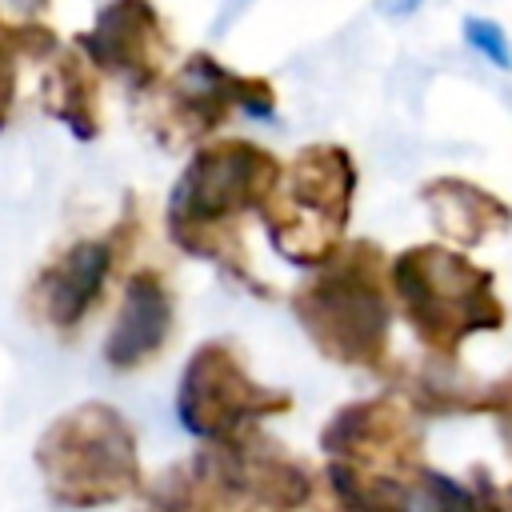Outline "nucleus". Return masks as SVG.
<instances>
[{
  "instance_id": "1",
  "label": "nucleus",
  "mask_w": 512,
  "mask_h": 512,
  "mask_svg": "<svg viewBox=\"0 0 512 512\" xmlns=\"http://www.w3.org/2000/svg\"><path fill=\"white\" fill-rule=\"evenodd\" d=\"M32 464L44 496L64 512L120 504L144 488L132 424L100 400L60 412L36 440Z\"/></svg>"
},
{
  "instance_id": "4",
  "label": "nucleus",
  "mask_w": 512,
  "mask_h": 512,
  "mask_svg": "<svg viewBox=\"0 0 512 512\" xmlns=\"http://www.w3.org/2000/svg\"><path fill=\"white\" fill-rule=\"evenodd\" d=\"M176 408H180V424L188 432L220 440L240 420L260 412V388L240 372V364L228 356V348L204 344L184 368Z\"/></svg>"
},
{
  "instance_id": "5",
  "label": "nucleus",
  "mask_w": 512,
  "mask_h": 512,
  "mask_svg": "<svg viewBox=\"0 0 512 512\" xmlns=\"http://www.w3.org/2000/svg\"><path fill=\"white\" fill-rule=\"evenodd\" d=\"M112 272V244L108 240H76L64 248L32 284V308L40 324L56 332H72L84 324L92 304L100 300Z\"/></svg>"
},
{
  "instance_id": "8",
  "label": "nucleus",
  "mask_w": 512,
  "mask_h": 512,
  "mask_svg": "<svg viewBox=\"0 0 512 512\" xmlns=\"http://www.w3.org/2000/svg\"><path fill=\"white\" fill-rule=\"evenodd\" d=\"M228 468L212 456L196 464L168 468L140 500V512H232L228 508Z\"/></svg>"
},
{
  "instance_id": "9",
  "label": "nucleus",
  "mask_w": 512,
  "mask_h": 512,
  "mask_svg": "<svg viewBox=\"0 0 512 512\" xmlns=\"http://www.w3.org/2000/svg\"><path fill=\"white\" fill-rule=\"evenodd\" d=\"M80 60H60V68H56V76H52V88H48V96L52 100H44V108L56 116V120H64L76 136H92L96 132V116H92V92H88V84H84V72L76 68Z\"/></svg>"
},
{
  "instance_id": "11",
  "label": "nucleus",
  "mask_w": 512,
  "mask_h": 512,
  "mask_svg": "<svg viewBox=\"0 0 512 512\" xmlns=\"http://www.w3.org/2000/svg\"><path fill=\"white\" fill-rule=\"evenodd\" d=\"M16 100V24H0V132L12 116Z\"/></svg>"
},
{
  "instance_id": "6",
  "label": "nucleus",
  "mask_w": 512,
  "mask_h": 512,
  "mask_svg": "<svg viewBox=\"0 0 512 512\" xmlns=\"http://www.w3.org/2000/svg\"><path fill=\"white\" fill-rule=\"evenodd\" d=\"M156 32L160 24L148 0H112L108 8H100L96 24L76 40V52H84L88 64H100L104 72L140 84L156 68Z\"/></svg>"
},
{
  "instance_id": "12",
  "label": "nucleus",
  "mask_w": 512,
  "mask_h": 512,
  "mask_svg": "<svg viewBox=\"0 0 512 512\" xmlns=\"http://www.w3.org/2000/svg\"><path fill=\"white\" fill-rule=\"evenodd\" d=\"M420 4H424V0H376V8H380L384 16H412Z\"/></svg>"
},
{
  "instance_id": "10",
  "label": "nucleus",
  "mask_w": 512,
  "mask_h": 512,
  "mask_svg": "<svg viewBox=\"0 0 512 512\" xmlns=\"http://www.w3.org/2000/svg\"><path fill=\"white\" fill-rule=\"evenodd\" d=\"M464 40H468L492 68H500V72L512 68V44H508V32H504L496 20H488V16H464Z\"/></svg>"
},
{
  "instance_id": "2",
  "label": "nucleus",
  "mask_w": 512,
  "mask_h": 512,
  "mask_svg": "<svg viewBox=\"0 0 512 512\" xmlns=\"http://www.w3.org/2000/svg\"><path fill=\"white\" fill-rule=\"evenodd\" d=\"M272 172V160L248 144H220L212 152H200L172 188V236L184 240L188 232L212 228L236 208L256 204V192L272 184Z\"/></svg>"
},
{
  "instance_id": "3",
  "label": "nucleus",
  "mask_w": 512,
  "mask_h": 512,
  "mask_svg": "<svg viewBox=\"0 0 512 512\" xmlns=\"http://www.w3.org/2000/svg\"><path fill=\"white\" fill-rule=\"evenodd\" d=\"M396 284L408 296L412 316L432 328H476V324H492L484 320V304H492L488 292V276L476 272L472 264H464L460 256H444V252H404V260L396 264Z\"/></svg>"
},
{
  "instance_id": "7",
  "label": "nucleus",
  "mask_w": 512,
  "mask_h": 512,
  "mask_svg": "<svg viewBox=\"0 0 512 512\" xmlns=\"http://www.w3.org/2000/svg\"><path fill=\"white\" fill-rule=\"evenodd\" d=\"M172 332V296L152 272H136L124 284L120 312L104 340V364L116 372H132L148 364Z\"/></svg>"
}]
</instances>
